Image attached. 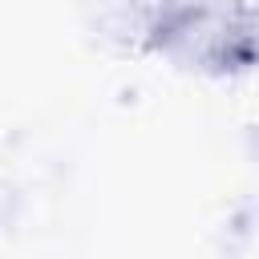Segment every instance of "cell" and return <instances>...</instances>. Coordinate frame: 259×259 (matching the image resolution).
Segmentation results:
<instances>
[{
    "instance_id": "cell-1",
    "label": "cell",
    "mask_w": 259,
    "mask_h": 259,
    "mask_svg": "<svg viewBox=\"0 0 259 259\" xmlns=\"http://www.w3.org/2000/svg\"><path fill=\"white\" fill-rule=\"evenodd\" d=\"M146 45L210 73L259 61V12L243 0H158Z\"/></svg>"
}]
</instances>
